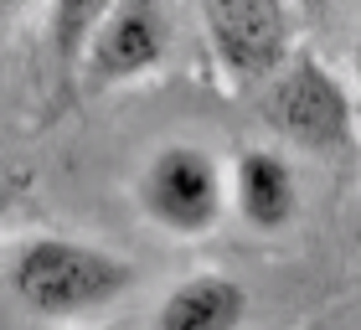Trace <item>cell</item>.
Returning a JSON list of instances; mask_svg holds the SVG:
<instances>
[{"label":"cell","instance_id":"cell-10","mask_svg":"<svg viewBox=\"0 0 361 330\" xmlns=\"http://www.w3.org/2000/svg\"><path fill=\"white\" fill-rule=\"evenodd\" d=\"M11 6H16V0H0V16H6V11H11Z\"/></svg>","mask_w":361,"mask_h":330},{"label":"cell","instance_id":"cell-1","mask_svg":"<svg viewBox=\"0 0 361 330\" xmlns=\"http://www.w3.org/2000/svg\"><path fill=\"white\" fill-rule=\"evenodd\" d=\"M135 284V269L98 243L31 238L11 258V294L42 320H73L114 305Z\"/></svg>","mask_w":361,"mask_h":330},{"label":"cell","instance_id":"cell-5","mask_svg":"<svg viewBox=\"0 0 361 330\" xmlns=\"http://www.w3.org/2000/svg\"><path fill=\"white\" fill-rule=\"evenodd\" d=\"M166 57V16L155 0H114V11L98 21L88 52H83V78L93 88H114L124 78H145Z\"/></svg>","mask_w":361,"mask_h":330},{"label":"cell","instance_id":"cell-11","mask_svg":"<svg viewBox=\"0 0 361 330\" xmlns=\"http://www.w3.org/2000/svg\"><path fill=\"white\" fill-rule=\"evenodd\" d=\"M356 73H361V42H356Z\"/></svg>","mask_w":361,"mask_h":330},{"label":"cell","instance_id":"cell-8","mask_svg":"<svg viewBox=\"0 0 361 330\" xmlns=\"http://www.w3.org/2000/svg\"><path fill=\"white\" fill-rule=\"evenodd\" d=\"M109 11H114V0H52V47H57L62 73H73L83 62L93 31Z\"/></svg>","mask_w":361,"mask_h":330},{"label":"cell","instance_id":"cell-9","mask_svg":"<svg viewBox=\"0 0 361 330\" xmlns=\"http://www.w3.org/2000/svg\"><path fill=\"white\" fill-rule=\"evenodd\" d=\"M300 6H305V11H325L331 0H300Z\"/></svg>","mask_w":361,"mask_h":330},{"label":"cell","instance_id":"cell-7","mask_svg":"<svg viewBox=\"0 0 361 330\" xmlns=\"http://www.w3.org/2000/svg\"><path fill=\"white\" fill-rule=\"evenodd\" d=\"M248 315V294L227 274H191L160 300L155 330H238Z\"/></svg>","mask_w":361,"mask_h":330},{"label":"cell","instance_id":"cell-3","mask_svg":"<svg viewBox=\"0 0 361 330\" xmlns=\"http://www.w3.org/2000/svg\"><path fill=\"white\" fill-rule=\"evenodd\" d=\"M264 119L305 150H336L351 135V104L315 57H300L284 73H269Z\"/></svg>","mask_w":361,"mask_h":330},{"label":"cell","instance_id":"cell-4","mask_svg":"<svg viewBox=\"0 0 361 330\" xmlns=\"http://www.w3.org/2000/svg\"><path fill=\"white\" fill-rule=\"evenodd\" d=\"M212 52L238 82H264L289 47L284 0H202Z\"/></svg>","mask_w":361,"mask_h":330},{"label":"cell","instance_id":"cell-2","mask_svg":"<svg viewBox=\"0 0 361 330\" xmlns=\"http://www.w3.org/2000/svg\"><path fill=\"white\" fill-rule=\"evenodd\" d=\"M140 207L176 238H202L222 217V171L196 145H166L140 171Z\"/></svg>","mask_w":361,"mask_h":330},{"label":"cell","instance_id":"cell-6","mask_svg":"<svg viewBox=\"0 0 361 330\" xmlns=\"http://www.w3.org/2000/svg\"><path fill=\"white\" fill-rule=\"evenodd\" d=\"M233 207L258 233H279L300 207V186H294V171L284 165V155L243 150L233 165Z\"/></svg>","mask_w":361,"mask_h":330}]
</instances>
